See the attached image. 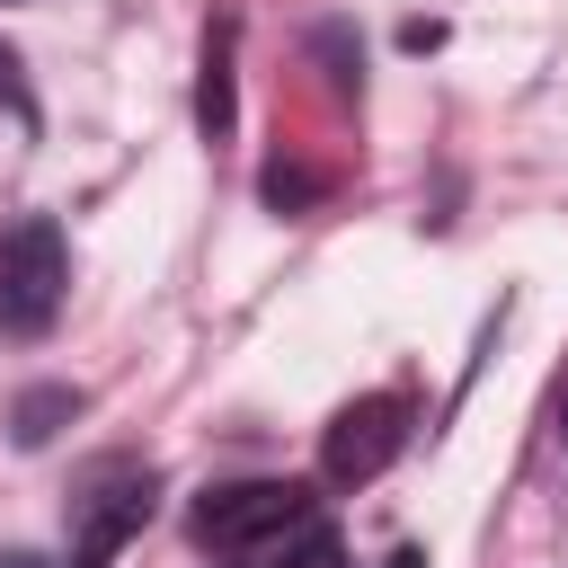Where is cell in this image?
I'll return each instance as SVG.
<instances>
[{
  "instance_id": "1",
  "label": "cell",
  "mask_w": 568,
  "mask_h": 568,
  "mask_svg": "<svg viewBox=\"0 0 568 568\" xmlns=\"http://www.w3.org/2000/svg\"><path fill=\"white\" fill-rule=\"evenodd\" d=\"M71 293V248L44 213H27L18 231H0V337H44L53 311Z\"/></svg>"
},
{
  "instance_id": "2",
  "label": "cell",
  "mask_w": 568,
  "mask_h": 568,
  "mask_svg": "<svg viewBox=\"0 0 568 568\" xmlns=\"http://www.w3.org/2000/svg\"><path fill=\"white\" fill-rule=\"evenodd\" d=\"M151 470L142 462H98L71 497V568H106L142 524H151Z\"/></svg>"
},
{
  "instance_id": "3",
  "label": "cell",
  "mask_w": 568,
  "mask_h": 568,
  "mask_svg": "<svg viewBox=\"0 0 568 568\" xmlns=\"http://www.w3.org/2000/svg\"><path fill=\"white\" fill-rule=\"evenodd\" d=\"M293 524H311V488H293V479H240V488L195 497V541L204 550H248V541H275Z\"/></svg>"
},
{
  "instance_id": "4",
  "label": "cell",
  "mask_w": 568,
  "mask_h": 568,
  "mask_svg": "<svg viewBox=\"0 0 568 568\" xmlns=\"http://www.w3.org/2000/svg\"><path fill=\"white\" fill-rule=\"evenodd\" d=\"M399 444H408V399H399V390H373V399L337 408V426H328V444H320V470H328L337 488H364V479L390 470Z\"/></svg>"
},
{
  "instance_id": "5",
  "label": "cell",
  "mask_w": 568,
  "mask_h": 568,
  "mask_svg": "<svg viewBox=\"0 0 568 568\" xmlns=\"http://www.w3.org/2000/svg\"><path fill=\"white\" fill-rule=\"evenodd\" d=\"M195 124L222 142L231 133V27H213L204 36V89H195Z\"/></svg>"
},
{
  "instance_id": "6",
  "label": "cell",
  "mask_w": 568,
  "mask_h": 568,
  "mask_svg": "<svg viewBox=\"0 0 568 568\" xmlns=\"http://www.w3.org/2000/svg\"><path fill=\"white\" fill-rule=\"evenodd\" d=\"M71 408H80L71 390H27V399H18V444H44L53 417H71Z\"/></svg>"
},
{
  "instance_id": "7",
  "label": "cell",
  "mask_w": 568,
  "mask_h": 568,
  "mask_svg": "<svg viewBox=\"0 0 568 568\" xmlns=\"http://www.w3.org/2000/svg\"><path fill=\"white\" fill-rule=\"evenodd\" d=\"M284 568H346V541H337V532H320V524H311V532H302V541H293V550H284Z\"/></svg>"
},
{
  "instance_id": "8",
  "label": "cell",
  "mask_w": 568,
  "mask_h": 568,
  "mask_svg": "<svg viewBox=\"0 0 568 568\" xmlns=\"http://www.w3.org/2000/svg\"><path fill=\"white\" fill-rule=\"evenodd\" d=\"M0 106L18 115V124H36V98H27V80H18V53L0 44Z\"/></svg>"
},
{
  "instance_id": "9",
  "label": "cell",
  "mask_w": 568,
  "mask_h": 568,
  "mask_svg": "<svg viewBox=\"0 0 568 568\" xmlns=\"http://www.w3.org/2000/svg\"><path fill=\"white\" fill-rule=\"evenodd\" d=\"M390 568H426V550H390Z\"/></svg>"
},
{
  "instance_id": "10",
  "label": "cell",
  "mask_w": 568,
  "mask_h": 568,
  "mask_svg": "<svg viewBox=\"0 0 568 568\" xmlns=\"http://www.w3.org/2000/svg\"><path fill=\"white\" fill-rule=\"evenodd\" d=\"M0 568H44V559H0Z\"/></svg>"
},
{
  "instance_id": "11",
  "label": "cell",
  "mask_w": 568,
  "mask_h": 568,
  "mask_svg": "<svg viewBox=\"0 0 568 568\" xmlns=\"http://www.w3.org/2000/svg\"><path fill=\"white\" fill-rule=\"evenodd\" d=\"M559 435H568V408H559Z\"/></svg>"
}]
</instances>
